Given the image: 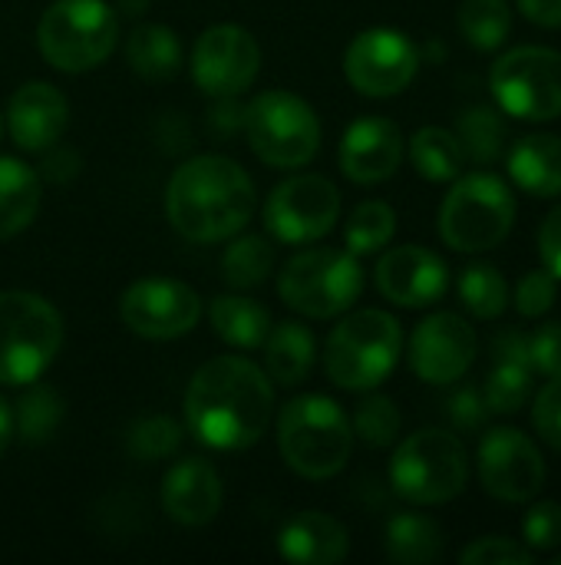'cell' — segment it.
Listing matches in <instances>:
<instances>
[{
	"instance_id": "46",
	"label": "cell",
	"mask_w": 561,
	"mask_h": 565,
	"mask_svg": "<svg viewBox=\"0 0 561 565\" xmlns=\"http://www.w3.org/2000/svg\"><path fill=\"white\" fill-rule=\"evenodd\" d=\"M519 10L536 26H549V30L561 26V0H519Z\"/></svg>"
},
{
	"instance_id": "18",
	"label": "cell",
	"mask_w": 561,
	"mask_h": 565,
	"mask_svg": "<svg viewBox=\"0 0 561 565\" xmlns=\"http://www.w3.org/2000/svg\"><path fill=\"white\" fill-rule=\"evenodd\" d=\"M374 281L377 291L400 308H430L446 295L450 268L423 245H400L380 255Z\"/></svg>"
},
{
	"instance_id": "31",
	"label": "cell",
	"mask_w": 561,
	"mask_h": 565,
	"mask_svg": "<svg viewBox=\"0 0 561 565\" xmlns=\"http://www.w3.org/2000/svg\"><path fill=\"white\" fill-rule=\"evenodd\" d=\"M274 268V245L265 235H231V245L222 255V278L231 288H258Z\"/></svg>"
},
{
	"instance_id": "15",
	"label": "cell",
	"mask_w": 561,
	"mask_h": 565,
	"mask_svg": "<svg viewBox=\"0 0 561 565\" xmlns=\"http://www.w3.org/2000/svg\"><path fill=\"white\" fill-rule=\"evenodd\" d=\"M122 324L149 341H172L188 334L202 318L198 295L175 278H139L119 298Z\"/></svg>"
},
{
	"instance_id": "10",
	"label": "cell",
	"mask_w": 561,
	"mask_h": 565,
	"mask_svg": "<svg viewBox=\"0 0 561 565\" xmlns=\"http://www.w3.org/2000/svg\"><path fill=\"white\" fill-rule=\"evenodd\" d=\"M245 132L255 156L274 169H301L321 149L317 113L288 89H268L245 109Z\"/></svg>"
},
{
	"instance_id": "44",
	"label": "cell",
	"mask_w": 561,
	"mask_h": 565,
	"mask_svg": "<svg viewBox=\"0 0 561 565\" xmlns=\"http://www.w3.org/2000/svg\"><path fill=\"white\" fill-rule=\"evenodd\" d=\"M539 255H542V265L546 271H552L561 281V205H555L542 228H539Z\"/></svg>"
},
{
	"instance_id": "40",
	"label": "cell",
	"mask_w": 561,
	"mask_h": 565,
	"mask_svg": "<svg viewBox=\"0 0 561 565\" xmlns=\"http://www.w3.org/2000/svg\"><path fill=\"white\" fill-rule=\"evenodd\" d=\"M522 536H526V546L532 553H549L561 546V507L546 500V503H536L526 520H522Z\"/></svg>"
},
{
	"instance_id": "30",
	"label": "cell",
	"mask_w": 561,
	"mask_h": 565,
	"mask_svg": "<svg viewBox=\"0 0 561 565\" xmlns=\"http://www.w3.org/2000/svg\"><path fill=\"white\" fill-rule=\"evenodd\" d=\"M456 136L463 146V156L473 159L476 166H489L503 156L506 142H509V126L506 119L489 109V106H476L466 109L456 122Z\"/></svg>"
},
{
	"instance_id": "24",
	"label": "cell",
	"mask_w": 561,
	"mask_h": 565,
	"mask_svg": "<svg viewBox=\"0 0 561 565\" xmlns=\"http://www.w3.org/2000/svg\"><path fill=\"white\" fill-rule=\"evenodd\" d=\"M261 351H265V374L281 387L304 384L317 361V341L311 328L301 321H284L271 328Z\"/></svg>"
},
{
	"instance_id": "4",
	"label": "cell",
	"mask_w": 561,
	"mask_h": 565,
	"mask_svg": "<svg viewBox=\"0 0 561 565\" xmlns=\"http://www.w3.org/2000/svg\"><path fill=\"white\" fill-rule=\"evenodd\" d=\"M400 351V321L380 308H364L347 315L331 331L324 348V371L344 391H374L393 374Z\"/></svg>"
},
{
	"instance_id": "35",
	"label": "cell",
	"mask_w": 561,
	"mask_h": 565,
	"mask_svg": "<svg viewBox=\"0 0 561 565\" xmlns=\"http://www.w3.org/2000/svg\"><path fill=\"white\" fill-rule=\"evenodd\" d=\"M532 364L519 358H496V367L486 377V407L493 414H516L532 394Z\"/></svg>"
},
{
	"instance_id": "36",
	"label": "cell",
	"mask_w": 561,
	"mask_h": 565,
	"mask_svg": "<svg viewBox=\"0 0 561 565\" xmlns=\"http://www.w3.org/2000/svg\"><path fill=\"white\" fill-rule=\"evenodd\" d=\"M63 420V397L53 387L43 384H30V394L20 401L17 417H13V434L23 444H43L53 437V430Z\"/></svg>"
},
{
	"instance_id": "22",
	"label": "cell",
	"mask_w": 561,
	"mask_h": 565,
	"mask_svg": "<svg viewBox=\"0 0 561 565\" xmlns=\"http://www.w3.org/2000/svg\"><path fill=\"white\" fill-rule=\"evenodd\" d=\"M278 553L288 563L301 565H334L347 559L350 553V536L347 530L317 510H308L294 520L284 523L281 536H278Z\"/></svg>"
},
{
	"instance_id": "29",
	"label": "cell",
	"mask_w": 561,
	"mask_h": 565,
	"mask_svg": "<svg viewBox=\"0 0 561 565\" xmlns=\"http://www.w3.org/2000/svg\"><path fill=\"white\" fill-rule=\"evenodd\" d=\"M410 159L417 172L430 182H453L463 175V146L460 136L443 126H423L410 142Z\"/></svg>"
},
{
	"instance_id": "47",
	"label": "cell",
	"mask_w": 561,
	"mask_h": 565,
	"mask_svg": "<svg viewBox=\"0 0 561 565\" xmlns=\"http://www.w3.org/2000/svg\"><path fill=\"white\" fill-rule=\"evenodd\" d=\"M10 440H13V411H10V404L0 397V457H3V450L10 447Z\"/></svg>"
},
{
	"instance_id": "43",
	"label": "cell",
	"mask_w": 561,
	"mask_h": 565,
	"mask_svg": "<svg viewBox=\"0 0 561 565\" xmlns=\"http://www.w3.org/2000/svg\"><path fill=\"white\" fill-rule=\"evenodd\" d=\"M529 364L536 374L561 377V321H549L529 334Z\"/></svg>"
},
{
	"instance_id": "16",
	"label": "cell",
	"mask_w": 561,
	"mask_h": 565,
	"mask_svg": "<svg viewBox=\"0 0 561 565\" xmlns=\"http://www.w3.org/2000/svg\"><path fill=\"white\" fill-rule=\"evenodd\" d=\"M479 480L503 503H529L546 487V460L522 430L496 427L479 444Z\"/></svg>"
},
{
	"instance_id": "17",
	"label": "cell",
	"mask_w": 561,
	"mask_h": 565,
	"mask_svg": "<svg viewBox=\"0 0 561 565\" xmlns=\"http://www.w3.org/2000/svg\"><path fill=\"white\" fill-rule=\"evenodd\" d=\"M476 331L453 311L430 315L410 338V367L427 384H453L476 361Z\"/></svg>"
},
{
	"instance_id": "21",
	"label": "cell",
	"mask_w": 561,
	"mask_h": 565,
	"mask_svg": "<svg viewBox=\"0 0 561 565\" xmlns=\"http://www.w3.org/2000/svg\"><path fill=\"white\" fill-rule=\"evenodd\" d=\"M162 507L179 526H205L222 510V477L202 457H188L165 473Z\"/></svg>"
},
{
	"instance_id": "13",
	"label": "cell",
	"mask_w": 561,
	"mask_h": 565,
	"mask_svg": "<svg viewBox=\"0 0 561 565\" xmlns=\"http://www.w3.org/2000/svg\"><path fill=\"white\" fill-rule=\"evenodd\" d=\"M420 70V50L393 26H374L350 40L344 53V73L364 96L387 99L403 93Z\"/></svg>"
},
{
	"instance_id": "32",
	"label": "cell",
	"mask_w": 561,
	"mask_h": 565,
	"mask_svg": "<svg viewBox=\"0 0 561 565\" xmlns=\"http://www.w3.org/2000/svg\"><path fill=\"white\" fill-rule=\"evenodd\" d=\"M393 232H397V212L387 202L370 199L350 212L347 228H344V242H347L350 255L364 258V255L384 252L393 242Z\"/></svg>"
},
{
	"instance_id": "8",
	"label": "cell",
	"mask_w": 561,
	"mask_h": 565,
	"mask_svg": "<svg viewBox=\"0 0 561 565\" xmlns=\"http://www.w3.org/2000/svg\"><path fill=\"white\" fill-rule=\"evenodd\" d=\"M278 295L304 318H337L364 295V268L350 252L304 248L281 268Z\"/></svg>"
},
{
	"instance_id": "33",
	"label": "cell",
	"mask_w": 561,
	"mask_h": 565,
	"mask_svg": "<svg viewBox=\"0 0 561 565\" xmlns=\"http://www.w3.org/2000/svg\"><path fill=\"white\" fill-rule=\"evenodd\" d=\"M513 30V10L506 0H463L460 3V33L476 50H499Z\"/></svg>"
},
{
	"instance_id": "6",
	"label": "cell",
	"mask_w": 561,
	"mask_h": 565,
	"mask_svg": "<svg viewBox=\"0 0 561 565\" xmlns=\"http://www.w3.org/2000/svg\"><path fill=\"white\" fill-rule=\"evenodd\" d=\"M516 195L499 175L473 172L453 179L450 195L440 205V235L453 252H489L513 232Z\"/></svg>"
},
{
	"instance_id": "19",
	"label": "cell",
	"mask_w": 561,
	"mask_h": 565,
	"mask_svg": "<svg viewBox=\"0 0 561 565\" xmlns=\"http://www.w3.org/2000/svg\"><path fill=\"white\" fill-rule=\"evenodd\" d=\"M407 139L387 116H360L341 139V172L357 185L387 182L403 162Z\"/></svg>"
},
{
	"instance_id": "26",
	"label": "cell",
	"mask_w": 561,
	"mask_h": 565,
	"mask_svg": "<svg viewBox=\"0 0 561 565\" xmlns=\"http://www.w3.org/2000/svg\"><path fill=\"white\" fill-rule=\"evenodd\" d=\"M208 321L212 331L241 351H258L271 331V311L255 301V298H241V295H222L212 301L208 308Z\"/></svg>"
},
{
	"instance_id": "3",
	"label": "cell",
	"mask_w": 561,
	"mask_h": 565,
	"mask_svg": "<svg viewBox=\"0 0 561 565\" xmlns=\"http://www.w3.org/2000/svg\"><path fill=\"white\" fill-rule=\"evenodd\" d=\"M278 447L298 477L331 480L350 460L354 427L337 401L324 394H304L284 404L278 417Z\"/></svg>"
},
{
	"instance_id": "5",
	"label": "cell",
	"mask_w": 561,
	"mask_h": 565,
	"mask_svg": "<svg viewBox=\"0 0 561 565\" xmlns=\"http://www.w3.org/2000/svg\"><path fill=\"white\" fill-rule=\"evenodd\" d=\"M63 344L60 311L33 291H0V384L26 387L46 374Z\"/></svg>"
},
{
	"instance_id": "27",
	"label": "cell",
	"mask_w": 561,
	"mask_h": 565,
	"mask_svg": "<svg viewBox=\"0 0 561 565\" xmlns=\"http://www.w3.org/2000/svg\"><path fill=\"white\" fill-rule=\"evenodd\" d=\"M40 179L36 172L10 156H0V238H13L36 218Z\"/></svg>"
},
{
	"instance_id": "45",
	"label": "cell",
	"mask_w": 561,
	"mask_h": 565,
	"mask_svg": "<svg viewBox=\"0 0 561 565\" xmlns=\"http://www.w3.org/2000/svg\"><path fill=\"white\" fill-rule=\"evenodd\" d=\"M486 401H479L476 391H460L453 401H450V414L460 427H479L483 417H486Z\"/></svg>"
},
{
	"instance_id": "41",
	"label": "cell",
	"mask_w": 561,
	"mask_h": 565,
	"mask_svg": "<svg viewBox=\"0 0 561 565\" xmlns=\"http://www.w3.org/2000/svg\"><path fill=\"white\" fill-rule=\"evenodd\" d=\"M559 298V278L546 268L529 271L516 288V308L522 318H542Z\"/></svg>"
},
{
	"instance_id": "28",
	"label": "cell",
	"mask_w": 561,
	"mask_h": 565,
	"mask_svg": "<svg viewBox=\"0 0 561 565\" xmlns=\"http://www.w3.org/2000/svg\"><path fill=\"white\" fill-rule=\"evenodd\" d=\"M443 530L423 513H397L387 523V556L400 565H430L443 556Z\"/></svg>"
},
{
	"instance_id": "14",
	"label": "cell",
	"mask_w": 561,
	"mask_h": 565,
	"mask_svg": "<svg viewBox=\"0 0 561 565\" xmlns=\"http://www.w3.org/2000/svg\"><path fill=\"white\" fill-rule=\"evenodd\" d=\"M261 70L258 40L235 23L208 26L192 46V79L202 93L215 99H231L245 93Z\"/></svg>"
},
{
	"instance_id": "34",
	"label": "cell",
	"mask_w": 561,
	"mask_h": 565,
	"mask_svg": "<svg viewBox=\"0 0 561 565\" xmlns=\"http://www.w3.org/2000/svg\"><path fill=\"white\" fill-rule=\"evenodd\" d=\"M460 298L466 311L479 321H493L509 308V285L493 265H470L460 275Z\"/></svg>"
},
{
	"instance_id": "9",
	"label": "cell",
	"mask_w": 561,
	"mask_h": 565,
	"mask_svg": "<svg viewBox=\"0 0 561 565\" xmlns=\"http://www.w3.org/2000/svg\"><path fill=\"white\" fill-rule=\"evenodd\" d=\"M116 13L106 0H56L36 26L40 53L63 73L96 70L116 46Z\"/></svg>"
},
{
	"instance_id": "23",
	"label": "cell",
	"mask_w": 561,
	"mask_h": 565,
	"mask_svg": "<svg viewBox=\"0 0 561 565\" xmlns=\"http://www.w3.org/2000/svg\"><path fill=\"white\" fill-rule=\"evenodd\" d=\"M509 175L526 195L536 199L561 195V136L555 132L522 136L509 149Z\"/></svg>"
},
{
	"instance_id": "49",
	"label": "cell",
	"mask_w": 561,
	"mask_h": 565,
	"mask_svg": "<svg viewBox=\"0 0 561 565\" xmlns=\"http://www.w3.org/2000/svg\"><path fill=\"white\" fill-rule=\"evenodd\" d=\"M0 132H3V116H0Z\"/></svg>"
},
{
	"instance_id": "48",
	"label": "cell",
	"mask_w": 561,
	"mask_h": 565,
	"mask_svg": "<svg viewBox=\"0 0 561 565\" xmlns=\"http://www.w3.org/2000/svg\"><path fill=\"white\" fill-rule=\"evenodd\" d=\"M552 563H555V565H561V553H559V556H555V559H552Z\"/></svg>"
},
{
	"instance_id": "2",
	"label": "cell",
	"mask_w": 561,
	"mask_h": 565,
	"mask_svg": "<svg viewBox=\"0 0 561 565\" xmlns=\"http://www.w3.org/2000/svg\"><path fill=\"white\" fill-rule=\"evenodd\" d=\"M172 228L198 245L238 235L255 215V182L228 156H195L182 162L165 189Z\"/></svg>"
},
{
	"instance_id": "39",
	"label": "cell",
	"mask_w": 561,
	"mask_h": 565,
	"mask_svg": "<svg viewBox=\"0 0 561 565\" xmlns=\"http://www.w3.org/2000/svg\"><path fill=\"white\" fill-rule=\"evenodd\" d=\"M463 565H532L536 553L509 536H483L460 553Z\"/></svg>"
},
{
	"instance_id": "38",
	"label": "cell",
	"mask_w": 561,
	"mask_h": 565,
	"mask_svg": "<svg viewBox=\"0 0 561 565\" xmlns=\"http://www.w3.org/2000/svg\"><path fill=\"white\" fill-rule=\"evenodd\" d=\"M182 444V427L172 417H142L129 430V454L142 463L169 460Z\"/></svg>"
},
{
	"instance_id": "12",
	"label": "cell",
	"mask_w": 561,
	"mask_h": 565,
	"mask_svg": "<svg viewBox=\"0 0 561 565\" xmlns=\"http://www.w3.org/2000/svg\"><path fill=\"white\" fill-rule=\"evenodd\" d=\"M341 215V192L327 175L301 172L274 185L265 205L268 232L284 245H311L334 228Z\"/></svg>"
},
{
	"instance_id": "37",
	"label": "cell",
	"mask_w": 561,
	"mask_h": 565,
	"mask_svg": "<svg viewBox=\"0 0 561 565\" xmlns=\"http://www.w3.org/2000/svg\"><path fill=\"white\" fill-rule=\"evenodd\" d=\"M400 424H403V417H400L397 404L384 394L364 397L354 411V420H350L354 437H360L370 447H390L400 434Z\"/></svg>"
},
{
	"instance_id": "11",
	"label": "cell",
	"mask_w": 561,
	"mask_h": 565,
	"mask_svg": "<svg viewBox=\"0 0 561 565\" xmlns=\"http://www.w3.org/2000/svg\"><path fill=\"white\" fill-rule=\"evenodd\" d=\"M489 83L499 109L516 119L549 122L561 116V53L552 46H516L503 53Z\"/></svg>"
},
{
	"instance_id": "42",
	"label": "cell",
	"mask_w": 561,
	"mask_h": 565,
	"mask_svg": "<svg viewBox=\"0 0 561 565\" xmlns=\"http://www.w3.org/2000/svg\"><path fill=\"white\" fill-rule=\"evenodd\" d=\"M532 424L539 430V437L561 454V377H552L532 407Z\"/></svg>"
},
{
	"instance_id": "1",
	"label": "cell",
	"mask_w": 561,
	"mask_h": 565,
	"mask_svg": "<svg viewBox=\"0 0 561 565\" xmlns=\"http://www.w3.org/2000/svg\"><path fill=\"white\" fill-rule=\"evenodd\" d=\"M274 414V387L248 358L225 354L202 364L185 391V424L212 450H248Z\"/></svg>"
},
{
	"instance_id": "20",
	"label": "cell",
	"mask_w": 561,
	"mask_h": 565,
	"mask_svg": "<svg viewBox=\"0 0 561 565\" xmlns=\"http://www.w3.org/2000/svg\"><path fill=\"white\" fill-rule=\"evenodd\" d=\"M66 119H69L66 96L53 83H43V79L23 83L10 96V106H7L10 139L23 152H43L56 146L66 129Z\"/></svg>"
},
{
	"instance_id": "25",
	"label": "cell",
	"mask_w": 561,
	"mask_h": 565,
	"mask_svg": "<svg viewBox=\"0 0 561 565\" xmlns=\"http://www.w3.org/2000/svg\"><path fill=\"white\" fill-rule=\"evenodd\" d=\"M126 63L145 83H165L182 70V43L162 23H142L126 40Z\"/></svg>"
},
{
	"instance_id": "7",
	"label": "cell",
	"mask_w": 561,
	"mask_h": 565,
	"mask_svg": "<svg viewBox=\"0 0 561 565\" xmlns=\"http://www.w3.org/2000/svg\"><path fill=\"white\" fill-rule=\"evenodd\" d=\"M470 480V457L460 437L446 430L410 434L390 460V483L397 497L413 507H440L456 500Z\"/></svg>"
}]
</instances>
